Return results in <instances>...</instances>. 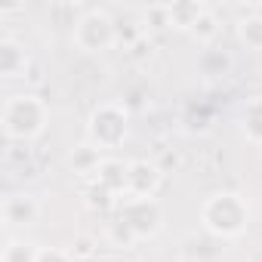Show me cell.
Here are the masks:
<instances>
[{"label": "cell", "mask_w": 262, "mask_h": 262, "mask_svg": "<svg viewBox=\"0 0 262 262\" xmlns=\"http://www.w3.org/2000/svg\"><path fill=\"white\" fill-rule=\"evenodd\" d=\"M129 136V108L123 102H102L93 108L86 120V142L96 145L102 155L117 151Z\"/></svg>", "instance_id": "obj_3"}, {"label": "cell", "mask_w": 262, "mask_h": 262, "mask_svg": "<svg viewBox=\"0 0 262 262\" xmlns=\"http://www.w3.org/2000/svg\"><path fill=\"white\" fill-rule=\"evenodd\" d=\"M167 10H170V28L191 31V25L201 19V13L207 7L204 4H191V0H179V4H167Z\"/></svg>", "instance_id": "obj_13"}, {"label": "cell", "mask_w": 262, "mask_h": 262, "mask_svg": "<svg viewBox=\"0 0 262 262\" xmlns=\"http://www.w3.org/2000/svg\"><path fill=\"white\" fill-rule=\"evenodd\" d=\"M108 241H111L114 247H120V250H129V247H136V244H139V237L129 231V225L120 222L117 216L108 222Z\"/></svg>", "instance_id": "obj_18"}, {"label": "cell", "mask_w": 262, "mask_h": 262, "mask_svg": "<svg viewBox=\"0 0 262 262\" xmlns=\"http://www.w3.org/2000/svg\"><path fill=\"white\" fill-rule=\"evenodd\" d=\"M142 28H145L148 37H151V31H167V28H170V10H167V4L148 7V10L142 13Z\"/></svg>", "instance_id": "obj_17"}, {"label": "cell", "mask_w": 262, "mask_h": 262, "mask_svg": "<svg viewBox=\"0 0 262 262\" xmlns=\"http://www.w3.org/2000/svg\"><path fill=\"white\" fill-rule=\"evenodd\" d=\"M164 182V170L155 161H129L126 198H155Z\"/></svg>", "instance_id": "obj_7"}, {"label": "cell", "mask_w": 262, "mask_h": 262, "mask_svg": "<svg viewBox=\"0 0 262 262\" xmlns=\"http://www.w3.org/2000/svg\"><path fill=\"white\" fill-rule=\"evenodd\" d=\"M151 53H155V43H151V37L145 34V37H139L133 47H126V56L133 59V62H142V59H151Z\"/></svg>", "instance_id": "obj_20"}, {"label": "cell", "mask_w": 262, "mask_h": 262, "mask_svg": "<svg viewBox=\"0 0 262 262\" xmlns=\"http://www.w3.org/2000/svg\"><path fill=\"white\" fill-rule=\"evenodd\" d=\"M102 158H105V155H102L96 145L80 142V145L68 155V167H71V173H77V176H96V170H99Z\"/></svg>", "instance_id": "obj_10"}, {"label": "cell", "mask_w": 262, "mask_h": 262, "mask_svg": "<svg viewBox=\"0 0 262 262\" xmlns=\"http://www.w3.org/2000/svg\"><path fill=\"white\" fill-rule=\"evenodd\" d=\"M37 262H74V256L68 253V247H40Z\"/></svg>", "instance_id": "obj_21"}, {"label": "cell", "mask_w": 262, "mask_h": 262, "mask_svg": "<svg viewBox=\"0 0 262 262\" xmlns=\"http://www.w3.org/2000/svg\"><path fill=\"white\" fill-rule=\"evenodd\" d=\"M40 201L37 194L31 191H13L7 201H4V210H0V216H4V225L7 228H28L40 219Z\"/></svg>", "instance_id": "obj_6"}, {"label": "cell", "mask_w": 262, "mask_h": 262, "mask_svg": "<svg viewBox=\"0 0 262 262\" xmlns=\"http://www.w3.org/2000/svg\"><path fill=\"white\" fill-rule=\"evenodd\" d=\"M68 253L74 256V262H93V259L99 256V250H96V241H93L90 234H77V237L68 244Z\"/></svg>", "instance_id": "obj_19"}, {"label": "cell", "mask_w": 262, "mask_h": 262, "mask_svg": "<svg viewBox=\"0 0 262 262\" xmlns=\"http://www.w3.org/2000/svg\"><path fill=\"white\" fill-rule=\"evenodd\" d=\"M219 31H222V25H219V16L213 13V10H204L201 13V19L191 25V40L198 43V47H213L216 43V37H219Z\"/></svg>", "instance_id": "obj_14"}, {"label": "cell", "mask_w": 262, "mask_h": 262, "mask_svg": "<svg viewBox=\"0 0 262 262\" xmlns=\"http://www.w3.org/2000/svg\"><path fill=\"white\" fill-rule=\"evenodd\" d=\"M83 201H86V207H90V210H99V213H105V210H111V207H117V204H120V198H117V194H111V191H108L105 185H99V182H90V185H86Z\"/></svg>", "instance_id": "obj_16"}, {"label": "cell", "mask_w": 262, "mask_h": 262, "mask_svg": "<svg viewBox=\"0 0 262 262\" xmlns=\"http://www.w3.org/2000/svg\"><path fill=\"white\" fill-rule=\"evenodd\" d=\"M126 176H129V161H120V158L105 155L102 164H99V170H96V176H93V182L105 185L117 198H126Z\"/></svg>", "instance_id": "obj_8"}, {"label": "cell", "mask_w": 262, "mask_h": 262, "mask_svg": "<svg viewBox=\"0 0 262 262\" xmlns=\"http://www.w3.org/2000/svg\"><path fill=\"white\" fill-rule=\"evenodd\" d=\"M201 225L219 237V241H234L247 231L250 225V207L244 194L237 191H216L204 201L201 207Z\"/></svg>", "instance_id": "obj_2"}, {"label": "cell", "mask_w": 262, "mask_h": 262, "mask_svg": "<svg viewBox=\"0 0 262 262\" xmlns=\"http://www.w3.org/2000/svg\"><path fill=\"white\" fill-rule=\"evenodd\" d=\"M37 256H40L37 244L22 241V237H10L4 253H0V262H37Z\"/></svg>", "instance_id": "obj_15"}, {"label": "cell", "mask_w": 262, "mask_h": 262, "mask_svg": "<svg viewBox=\"0 0 262 262\" xmlns=\"http://www.w3.org/2000/svg\"><path fill=\"white\" fill-rule=\"evenodd\" d=\"M241 129L253 145H262V96L247 99V105L241 108Z\"/></svg>", "instance_id": "obj_11"}, {"label": "cell", "mask_w": 262, "mask_h": 262, "mask_svg": "<svg viewBox=\"0 0 262 262\" xmlns=\"http://www.w3.org/2000/svg\"><path fill=\"white\" fill-rule=\"evenodd\" d=\"M117 219L126 222L139 241H148L164 228V207L158 198H120Z\"/></svg>", "instance_id": "obj_5"}, {"label": "cell", "mask_w": 262, "mask_h": 262, "mask_svg": "<svg viewBox=\"0 0 262 262\" xmlns=\"http://www.w3.org/2000/svg\"><path fill=\"white\" fill-rule=\"evenodd\" d=\"M31 59L16 37H0V74L4 77H25Z\"/></svg>", "instance_id": "obj_9"}, {"label": "cell", "mask_w": 262, "mask_h": 262, "mask_svg": "<svg viewBox=\"0 0 262 262\" xmlns=\"http://www.w3.org/2000/svg\"><path fill=\"white\" fill-rule=\"evenodd\" d=\"M71 40L80 53L102 56V53L117 47V22L108 10H86L80 16V22L74 25Z\"/></svg>", "instance_id": "obj_4"}, {"label": "cell", "mask_w": 262, "mask_h": 262, "mask_svg": "<svg viewBox=\"0 0 262 262\" xmlns=\"http://www.w3.org/2000/svg\"><path fill=\"white\" fill-rule=\"evenodd\" d=\"M237 40L247 50H262V7H253L237 22Z\"/></svg>", "instance_id": "obj_12"}, {"label": "cell", "mask_w": 262, "mask_h": 262, "mask_svg": "<svg viewBox=\"0 0 262 262\" xmlns=\"http://www.w3.org/2000/svg\"><path fill=\"white\" fill-rule=\"evenodd\" d=\"M50 120V105L34 96V93H16L4 99L0 108V126H4L7 142H22L28 145L31 139H37Z\"/></svg>", "instance_id": "obj_1"}]
</instances>
